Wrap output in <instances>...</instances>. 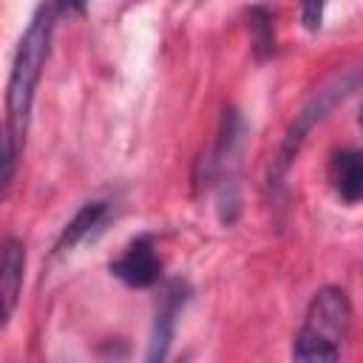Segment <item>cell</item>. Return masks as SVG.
<instances>
[{
	"label": "cell",
	"instance_id": "6da1fadb",
	"mask_svg": "<svg viewBox=\"0 0 363 363\" xmlns=\"http://www.w3.org/2000/svg\"><path fill=\"white\" fill-rule=\"evenodd\" d=\"M51 45V11L43 6L34 11L28 20L6 82V139H3V193H9L11 179H14V164L26 142L28 130V116H31V102H34V88L40 82L45 57Z\"/></svg>",
	"mask_w": 363,
	"mask_h": 363
},
{
	"label": "cell",
	"instance_id": "7a4b0ae2",
	"mask_svg": "<svg viewBox=\"0 0 363 363\" xmlns=\"http://www.w3.org/2000/svg\"><path fill=\"white\" fill-rule=\"evenodd\" d=\"M352 323V303L340 286H320L292 343L295 360H337Z\"/></svg>",
	"mask_w": 363,
	"mask_h": 363
},
{
	"label": "cell",
	"instance_id": "3957f363",
	"mask_svg": "<svg viewBox=\"0 0 363 363\" xmlns=\"http://www.w3.org/2000/svg\"><path fill=\"white\" fill-rule=\"evenodd\" d=\"M360 82H363V68H346V71L329 77L320 88L312 91V96L303 102V108H301V111L295 113V119L289 122V128H286V133H284V139H281V145H278V153H275V159H272V164H269V184H272V187H281V184H284L286 170H289L292 162L298 159V153H301L306 136L312 133V128H315L318 122H323V119L329 116V111H332L335 105H340Z\"/></svg>",
	"mask_w": 363,
	"mask_h": 363
},
{
	"label": "cell",
	"instance_id": "277c9868",
	"mask_svg": "<svg viewBox=\"0 0 363 363\" xmlns=\"http://www.w3.org/2000/svg\"><path fill=\"white\" fill-rule=\"evenodd\" d=\"M111 275L119 278L122 284L133 289L153 286L162 275V261L153 247V235H136L113 261H111Z\"/></svg>",
	"mask_w": 363,
	"mask_h": 363
},
{
	"label": "cell",
	"instance_id": "5b68a950",
	"mask_svg": "<svg viewBox=\"0 0 363 363\" xmlns=\"http://www.w3.org/2000/svg\"><path fill=\"white\" fill-rule=\"evenodd\" d=\"M190 298V286L184 281H167L162 295H159V306H156V318H153V332H150V349H147V360H164L170 340H173V329H176V318L182 312V306Z\"/></svg>",
	"mask_w": 363,
	"mask_h": 363
},
{
	"label": "cell",
	"instance_id": "8992f818",
	"mask_svg": "<svg viewBox=\"0 0 363 363\" xmlns=\"http://www.w3.org/2000/svg\"><path fill=\"white\" fill-rule=\"evenodd\" d=\"M329 184L346 201L354 204L363 199V150L360 147H337L329 156Z\"/></svg>",
	"mask_w": 363,
	"mask_h": 363
},
{
	"label": "cell",
	"instance_id": "52a82bcc",
	"mask_svg": "<svg viewBox=\"0 0 363 363\" xmlns=\"http://www.w3.org/2000/svg\"><path fill=\"white\" fill-rule=\"evenodd\" d=\"M23 272H26V247L20 238L9 235L3 241V255H0V298H3V326L14 315L17 295L23 286Z\"/></svg>",
	"mask_w": 363,
	"mask_h": 363
},
{
	"label": "cell",
	"instance_id": "ba28073f",
	"mask_svg": "<svg viewBox=\"0 0 363 363\" xmlns=\"http://www.w3.org/2000/svg\"><path fill=\"white\" fill-rule=\"evenodd\" d=\"M108 216H111V201H105V199L85 201L74 213V218L62 227V233H60V238L54 244V252H71L77 244H82L85 238H91L94 233H99Z\"/></svg>",
	"mask_w": 363,
	"mask_h": 363
},
{
	"label": "cell",
	"instance_id": "9c48e42d",
	"mask_svg": "<svg viewBox=\"0 0 363 363\" xmlns=\"http://www.w3.org/2000/svg\"><path fill=\"white\" fill-rule=\"evenodd\" d=\"M247 28L252 37V51L258 60H267L275 51V34H272V11L264 3L250 6L247 11Z\"/></svg>",
	"mask_w": 363,
	"mask_h": 363
},
{
	"label": "cell",
	"instance_id": "30bf717a",
	"mask_svg": "<svg viewBox=\"0 0 363 363\" xmlns=\"http://www.w3.org/2000/svg\"><path fill=\"white\" fill-rule=\"evenodd\" d=\"M326 0H301V26L306 31H318L323 26Z\"/></svg>",
	"mask_w": 363,
	"mask_h": 363
},
{
	"label": "cell",
	"instance_id": "8fae6325",
	"mask_svg": "<svg viewBox=\"0 0 363 363\" xmlns=\"http://www.w3.org/2000/svg\"><path fill=\"white\" fill-rule=\"evenodd\" d=\"M54 3L60 11H68V14H82L88 6V0H54Z\"/></svg>",
	"mask_w": 363,
	"mask_h": 363
},
{
	"label": "cell",
	"instance_id": "7c38bea8",
	"mask_svg": "<svg viewBox=\"0 0 363 363\" xmlns=\"http://www.w3.org/2000/svg\"><path fill=\"white\" fill-rule=\"evenodd\" d=\"M360 125H363V111H360Z\"/></svg>",
	"mask_w": 363,
	"mask_h": 363
}]
</instances>
